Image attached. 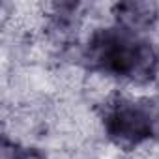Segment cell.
Here are the masks:
<instances>
[{
    "label": "cell",
    "instance_id": "6da1fadb",
    "mask_svg": "<svg viewBox=\"0 0 159 159\" xmlns=\"http://www.w3.org/2000/svg\"><path fill=\"white\" fill-rule=\"evenodd\" d=\"M105 129L109 137L114 140V144L120 148H135L142 144L146 139L152 137L146 105L129 99L116 101L109 109Z\"/></svg>",
    "mask_w": 159,
    "mask_h": 159
},
{
    "label": "cell",
    "instance_id": "3957f363",
    "mask_svg": "<svg viewBox=\"0 0 159 159\" xmlns=\"http://www.w3.org/2000/svg\"><path fill=\"white\" fill-rule=\"evenodd\" d=\"M144 105H146V111H148V118H150L152 137H155V139L159 140V98L148 99Z\"/></svg>",
    "mask_w": 159,
    "mask_h": 159
},
{
    "label": "cell",
    "instance_id": "277c9868",
    "mask_svg": "<svg viewBox=\"0 0 159 159\" xmlns=\"http://www.w3.org/2000/svg\"><path fill=\"white\" fill-rule=\"evenodd\" d=\"M13 159H47V157L36 148H25V150H17Z\"/></svg>",
    "mask_w": 159,
    "mask_h": 159
},
{
    "label": "cell",
    "instance_id": "7a4b0ae2",
    "mask_svg": "<svg viewBox=\"0 0 159 159\" xmlns=\"http://www.w3.org/2000/svg\"><path fill=\"white\" fill-rule=\"evenodd\" d=\"M112 15L125 32H146L159 21V10L148 2H124L112 8Z\"/></svg>",
    "mask_w": 159,
    "mask_h": 159
}]
</instances>
